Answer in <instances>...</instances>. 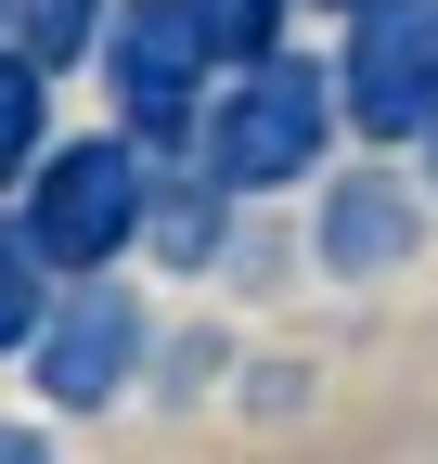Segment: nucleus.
I'll return each mask as SVG.
<instances>
[{"label": "nucleus", "instance_id": "13", "mask_svg": "<svg viewBox=\"0 0 438 464\" xmlns=\"http://www.w3.org/2000/svg\"><path fill=\"white\" fill-rule=\"evenodd\" d=\"M0 464H52V439L39 426H0Z\"/></svg>", "mask_w": 438, "mask_h": 464}, {"label": "nucleus", "instance_id": "14", "mask_svg": "<svg viewBox=\"0 0 438 464\" xmlns=\"http://www.w3.org/2000/svg\"><path fill=\"white\" fill-rule=\"evenodd\" d=\"M425 194H438V130H425Z\"/></svg>", "mask_w": 438, "mask_h": 464}, {"label": "nucleus", "instance_id": "1", "mask_svg": "<svg viewBox=\"0 0 438 464\" xmlns=\"http://www.w3.org/2000/svg\"><path fill=\"white\" fill-rule=\"evenodd\" d=\"M322 155H336V78H322L309 52L233 65V78L206 91V116H194V168H206V181L233 194V207L322 181Z\"/></svg>", "mask_w": 438, "mask_h": 464}, {"label": "nucleus", "instance_id": "12", "mask_svg": "<svg viewBox=\"0 0 438 464\" xmlns=\"http://www.w3.org/2000/svg\"><path fill=\"white\" fill-rule=\"evenodd\" d=\"M142 374L168 387V400H206V374H219V335H168V348H155Z\"/></svg>", "mask_w": 438, "mask_h": 464}, {"label": "nucleus", "instance_id": "15", "mask_svg": "<svg viewBox=\"0 0 438 464\" xmlns=\"http://www.w3.org/2000/svg\"><path fill=\"white\" fill-rule=\"evenodd\" d=\"M309 14H361V0H309Z\"/></svg>", "mask_w": 438, "mask_h": 464}, {"label": "nucleus", "instance_id": "11", "mask_svg": "<svg viewBox=\"0 0 438 464\" xmlns=\"http://www.w3.org/2000/svg\"><path fill=\"white\" fill-rule=\"evenodd\" d=\"M39 310H52V271L26 258V232L0 219V362H26V335H39Z\"/></svg>", "mask_w": 438, "mask_h": 464}, {"label": "nucleus", "instance_id": "6", "mask_svg": "<svg viewBox=\"0 0 438 464\" xmlns=\"http://www.w3.org/2000/svg\"><path fill=\"white\" fill-rule=\"evenodd\" d=\"M413 246H425V194H413V168L361 155V168H336V181H322V207H309V258L336 271V284H387V271H413Z\"/></svg>", "mask_w": 438, "mask_h": 464}, {"label": "nucleus", "instance_id": "4", "mask_svg": "<svg viewBox=\"0 0 438 464\" xmlns=\"http://www.w3.org/2000/svg\"><path fill=\"white\" fill-rule=\"evenodd\" d=\"M336 130H361L374 155L438 130V0H361L336 65Z\"/></svg>", "mask_w": 438, "mask_h": 464}, {"label": "nucleus", "instance_id": "5", "mask_svg": "<svg viewBox=\"0 0 438 464\" xmlns=\"http://www.w3.org/2000/svg\"><path fill=\"white\" fill-rule=\"evenodd\" d=\"M90 65H103V91H117V130L142 142V155H194V116H206V52H194V26L168 14V0H117L103 14V39H90Z\"/></svg>", "mask_w": 438, "mask_h": 464}, {"label": "nucleus", "instance_id": "2", "mask_svg": "<svg viewBox=\"0 0 438 464\" xmlns=\"http://www.w3.org/2000/svg\"><path fill=\"white\" fill-rule=\"evenodd\" d=\"M142 194H155V155L129 130H78V142H39V168L14 181V232L52 284H90L142 246Z\"/></svg>", "mask_w": 438, "mask_h": 464}, {"label": "nucleus", "instance_id": "3", "mask_svg": "<svg viewBox=\"0 0 438 464\" xmlns=\"http://www.w3.org/2000/svg\"><path fill=\"white\" fill-rule=\"evenodd\" d=\"M142 362H155L142 284H117V271L52 284V310H39V335H26V387L52 400V413H103V400H129Z\"/></svg>", "mask_w": 438, "mask_h": 464}, {"label": "nucleus", "instance_id": "7", "mask_svg": "<svg viewBox=\"0 0 438 464\" xmlns=\"http://www.w3.org/2000/svg\"><path fill=\"white\" fill-rule=\"evenodd\" d=\"M233 219H245V207L219 194L194 155H155V194H142V246H155V271H181V284L219 271V258H233Z\"/></svg>", "mask_w": 438, "mask_h": 464}, {"label": "nucleus", "instance_id": "8", "mask_svg": "<svg viewBox=\"0 0 438 464\" xmlns=\"http://www.w3.org/2000/svg\"><path fill=\"white\" fill-rule=\"evenodd\" d=\"M168 14L194 26L206 65L233 78V65H271V52H284V14H297V0H168Z\"/></svg>", "mask_w": 438, "mask_h": 464}, {"label": "nucleus", "instance_id": "9", "mask_svg": "<svg viewBox=\"0 0 438 464\" xmlns=\"http://www.w3.org/2000/svg\"><path fill=\"white\" fill-rule=\"evenodd\" d=\"M103 14H117V0H0V39H14L39 78H65V65H90Z\"/></svg>", "mask_w": 438, "mask_h": 464}, {"label": "nucleus", "instance_id": "10", "mask_svg": "<svg viewBox=\"0 0 438 464\" xmlns=\"http://www.w3.org/2000/svg\"><path fill=\"white\" fill-rule=\"evenodd\" d=\"M39 142H52V78L26 65L14 39H0V181H26V168H39Z\"/></svg>", "mask_w": 438, "mask_h": 464}]
</instances>
